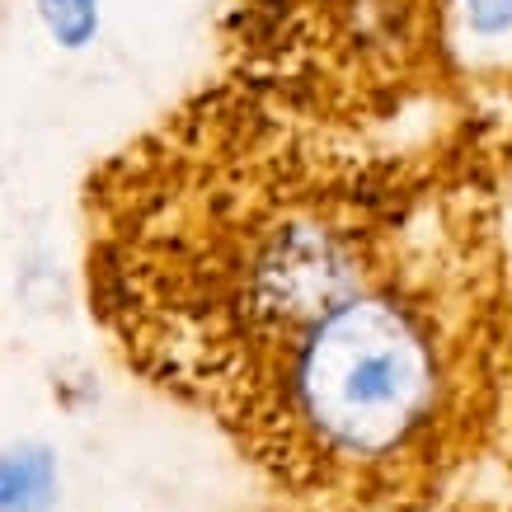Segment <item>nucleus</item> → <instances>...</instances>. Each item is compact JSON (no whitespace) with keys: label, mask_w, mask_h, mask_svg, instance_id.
<instances>
[{"label":"nucleus","mask_w":512,"mask_h":512,"mask_svg":"<svg viewBox=\"0 0 512 512\" xmlns=\"http://www.w3.org/2000/svg\"><path fill=\"white\" fill-rule=\"evenodd\" d=\"M409 109L235 71L85 184L118 362L315 512H437L508 442L512 123Z\"/></svg>","instance_id":"obj_1"},{"label":"nucleus","mask_w":512,"mask_h":512,"mask_svg":"<svg viewBox=\"0 0 512 512\" xmlns=\"http://www.w3.org/2000/svg\"><path fill=\"white\" fill-rule=\"evenodd\" d=\"M57 494V466L43 447L0 451V512H38Z\"/></svg>","instance_id":"obj_2"},{"label":"nucleus","mask_w":512,"mask_h":512,"mask_svg":"<svg viewBox=\"0 0 512 512\" xmlns=\"http://www.w3.org/2000/svg\"><path fill=\"white\" fill-rule=\"evenodd\" d=\"M38 19L52 33V43L76 52L99 33V0H38Z\"/></svg>","instance_id":"obj_3"},{"label":"nucleus","mask_w":512,"mask_h":512,"mask_svg":"<svg viewBox=\"0 0 512 512\" xmlns=\"http://www.w3.org/2000/svg\"><path fill=\"white\" fill-rule=\"evenodd\" d=\"M466 24L480 38H498L512 29V0H466Z\"/></svg>","instance_id":"obj_4"},{"label":"nucleus","mask_w":512,"mask_h":512,"mask_svg":"<svg viewBox=\"0 0 512 512\" xmlns=\"http://www.w3.org/2000/svg\"><path fill=\"white\" fill-rule=\"evenodd\" d=\"M357 5H367V0H357ZM404 5H414V10H423V15H437V19H442V15H447V5H451V0H404ZM367 15H372L376 29H390V24H386L381 15H376L372 5H367ZM390 33H395V29H390Z\"/></svg>","instance_id":"obj_5"},{"label":"nucleus","mask_w":512,"mask_h":512,"mask_svg":"<svg viewBox=\"0 0 512 512\" xmlns=\"http://www.w3.org/2000/svg\"><path fill=\"white\" fill-rule=\"evenodd\" d=\"M503 447H512V381H508V442Z\"/></svg>","instance_id":"obj_6"}]
</instances>
